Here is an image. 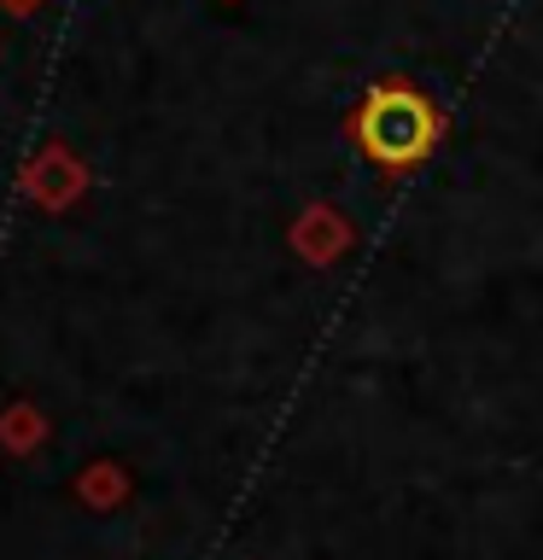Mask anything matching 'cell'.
Returning <instances> with one entry per match:
<instances>
[{
    "instance_id": "cell-1",
    "label": "cell",
    "mask_w": 543,
    "mask_h": 560,
    "mask_svg": "<svg viewBox=\"0 0 543 560\" xmlns=\"http://www.w3.org/2000/svg\"><path fill=\"white\" fill-rule=\"evenodd\" d=\"M438 129H444V117H438V105L420 94L415 82H380L368 88L357 122H350V135H357V147L368 164L380 170H415L420 158L438 147Z\"/></svg>"
},
{
    "instance_id": "cell-2",
    "label": "cell",
    "mask_w": 543,
    "mask_h": 560,
    "mask_svg": "<svg viewBox=\"0 0 543 560\" xmlns=\"http://www.w3.org/2000/svg\"><path fill=\"white\" fill-rule=\"evenodd\" d=\"M18 7H24V0H18Z\"/></svg>"
}]
</instances>
